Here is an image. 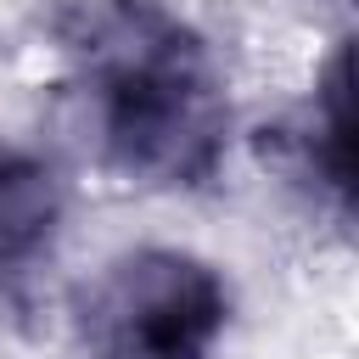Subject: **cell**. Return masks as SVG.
<instances>
[{
	"label": "cell",
	"mask_w": 359,
	"mask_h": 359,
	"mask_svg": "<svg viewBox=\"0 0 359 359\" xmlns=\"http://www.w3.org/2000/svg\"><path fill=\"white\" fill-rule=\"evenodd\" d=\"M62 224H67L62 174L39 151L0 140V292L22 286L56 252Z\"/></svg>",
	"instance_id": "277c9868"
},
{
	"label": "cell",
	"mask_w": 359,
	"mask_h": 359,
	"mask_svg": "<svg viewBox=\"0 0 359 359\" xmlns=\"http://www.w3.org/2000/svg\"><path fill=\"white\" fill-rule=\"evenodd\" d=\"M286 163L314 191L331 196V208L348 219L353 202V56L348 45L331 50V62L314 73L309 101L286 118Z\"/></svg>",
	"instance_id": "3957f363"
},
{
	"label": "cell",
	"mask_w": 359,
	"mask_h": 359,
	"mask_svg": "<svg viewBox=\"0 0 359 359\" xmlns=\"http://www.w3.org/2000/svg\"><path fill=\"white\" fill-rule=\"evenodd\" d=\"M45 39L73 146L118 185L202 191L236 135L208 34L168 0H50Z\"/></svg>",
	"instance_id": "6da1fadb"
},
{
	"label": "cell",
	"mask_w": 359,
	"mask_h": 359,
	"mask_svg": "<svg viewBox=\"0 0 359 359\" xmlns=\"http://www.w3.org/2000/svg\"><path fill=\"white\" fill-rule=\"evenodd\" d=\"M230 280L191 247H129L79 292L73 325L90 359H219Z\"/></svg>",
	"instance_id": "7a4b0ae2"
}]
</instances>
